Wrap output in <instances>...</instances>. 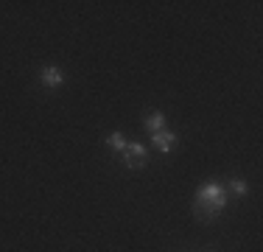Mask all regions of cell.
I'll list each match as a JSON object with an SVG mask.
<instances>
[{
	"label": "cell",
	"mask_w": 263,
	"mask_h": 252,
	"mask_svg": "<svg viewBox=\"0 0 263 252\" xmlns=\"http://www.w3.org/2000/svg\"><path fill=\"white\" fill-rule=\"evenodd\" d=\"M42 84L45 87H62L65 84V76H62L59 68H53V65H48V68H42Z\"/></svg>",
	"instance_id": "3957f363"
},
{
	"label": "cell",
	"mask_w": 263,
	"mask_h": 252,
	"mask_svg": "<svg viewBox=\"0 0 263 252\" xmlns=\"http://www.w3.org/2000/svg\"><path fill=\"white\" fill-rule=\"evenodd\" d=\"M151 140H154V148H160V151H171V148H174L176 135H174V132H154Z\"/></svg>",
	"instance_id": "277c9868"
},
{
	"label": "cell",
	"mask_w": 263,
	"mask_h": 252,
	"mask_svg": "<svg viewBox=\"0 0 263 252\" xmlns=\"http://www.w3.org/2000/svg\"><path fill=\"white\" fill-rule=\"evenodd\" d=\"M106 143H109V146H112V148H121V151H123V148H126V146H129V143H126V138H123L121 132H112V135L106 138Z\"/></svg>",
	"instance_id": "52a82bcc"
},
{
	"label": "cell",
	"mask_w": 263,
	"mask_h": 252,
	"mask_svg": "<svg viewBox=\"0 0 263 252\" xmlns=\"http://www.w3.org/2000/svg\"><path fill=\"white\" fill-rule=\"evenodd\" d=\"M123 163H126V168H140V165H146V146L129 143V146L123 148Z\"/></svg>",
	"instance_id": "7a4b0ae2"
},
{
	"label": "cell",
	"mask_w": 263,
	"mask_h": 252,
	"mask_svg": "<svg viewBox=\"0 0 263 252\" xmlns=\"http://www.w3.org/2000/svg\"><path fill=\"white\" fill-rule=\"evenodd\" d=\"M163 126H165V115L163 112H151L149 118H146V129L154 135V132H163Z\"/></svg>",
	"instance_id": "5b68a950"
},
{
	"label": "cell",
	"mask_w": 263,
	"mask_h": 252,
	"mask_svg": "<svg viewBox=\"0 0 263 252\" xmlns=\"http://www.w3.org/2000/svg\"><path fill=\"white\" fill-rule=\"evenodd\" d=\"M224 188H230L235 196H246V193H249V185H246L244 180H230V185H224Z\"/></svg>",
	"instance_id": "8992f818"
},
{
	"label": "cell",
	"mask_w": 263,
	"mask_h": 252,
	"mask_svg": "<svg viewBox=\"0 0 263 252\" xmlns=\"http://www.w3.org/2000/svg\"><path fill=\"white\" fill-rule=\"evenodd\" d=\"M196 208H199V213L204 218H213L219 213H224V208H227V188L221 182H216V180L204 182L196 191Z\"/></svg>",
	"instance_id": "6da1fadb"
}]
</instances>
